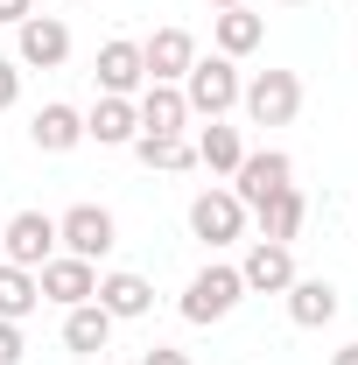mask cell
<instances>
[{
	"instance_id": "20",
	"label": "cell",
	"mask_w": 358,
	"mask_h": 365,
	"mask_svg": "<svg viewBox=\"0 0 358 365\" xmlns=\"http://www.w3.org/2000/svg\"><path fill=\"white\" fill-rule=\"evenodd\" d=\"M253 218H260V239H274V246H288V239L302 232V218H310V197H302V190L288 182V190H274V197L260 204V211H253Z\"/></svg>"
},
{
	"instance_id": "4",
	"label": "cell",
	"mask_w": 358,
	"mask_h": 365,
	"mask_svg": "<svg viewBox=\"0 0 358 365\" xmlns=\"http://www.w3.org/2000/svg\"><path fill=\"white\" fill-rule=\"evenodd\" d=\"M56 246L98 267V260L120 246V225H113V211H106V204H71V211L56 218Z\"/></svg>"
},
{
	"instance_id": "31",
	"label": "cell",
	"mask_w": 358,
	"mask_h": 365,
	"mask_svg": "<svg viewBox=\"0 0 358 365\" xmlns=\"http://www.w3.org/2000/svg\"><path fill=\"white\" fill-rule=\"evenodd\" d=\"M63 7H78V0H63Z\"/></svg>"
},
{
	"instance_id": "28",
	"label": "cell",
	"mask_w": 358,
	"mask_h": 365,
	"mask_svg": "<svg viewBox=\"0 0 358 365\" xmlns=\"http://www.w3.org/2000/svg\"><path fill=\"white\" fill-rule=\"evenodd\" d=\"M330 365H358V344H344V351H330Z\"/></svg>"
},
{
	"instance_id": "11",
	"label": "cell",
	"mask_w": 358,
	"mask_h": 365,
	"mask_svg": "<svg viewBox=\"0 0 358 365\" xmlns=\"http://www.w3.org/2000/svg\"><path fill=\"white\" fill-rule=\"evenodd\" d=\"M91 302H98V309H106L113 323H134V317H148V309H155V281H148V274L113 267V274H98Z\"/></svg>"
},
{
	"instance_id": "14",
	"label": "cell",
	"mask_w": 358,
	"mask_h": 365,
	"mask_svg": "<svg viewBox=\"0 0 358 365\" xmlns=\"http://www.w3.org/2000/svg\"><path fill=\"white\" fill-rule=\"evenodd\" d=\"M190 63H197V43H190L183 29H155V36L140 43V71H148V85H183Z\"/></svg>"
},
{
	"instance_id": "2",
	"label": "cell",
	"mask_w": 358,
	"mask_h": 365,
	"mask_svg": "<svg viewBox=\"0 0 358 365\" xmlns=\"http://www.w3.org/2000/svg\"><path fill=\"white\" fill-rule=\"evenodd\" d=\"M239 295H246V281H239V267H225V260H211V267L190 274V288H183V323H225L232 309H239Z\"/></svg>"
},
{
	"instance_id": "5",
	"label": "cell",
	"mask_w": 358,
	"mask_h": 365,
	"mask_svg": "<svg viewBox=\"0 0 358 365\" xmlns=\"http://www.w3.org/2000/svg\"><path fill=\"white\" fill-rule=\"evenodd\" d=\"M14 63H21V71H63V63H71V29H63V14H29V21L14 29Z\"/></svg>"
},
{
	"instance_id": "3",
	"label": "cell",
	"mask_w": 358,
	"mask_h": 365,
	"mask_svg": "<svg viewBox=\"0 0 358 365\" xmlns=\"http://www.w3.org/2000/svg\"><path fill=\"white\" fill-rule=\"evenodd\" d=\"M239 106H246L253 127H288L302 113V78L295 71H253L246 91H239Z\"/></svg>"
},
{
	"instance_id": "8",
	"label": "cell",
	"mask_w": 358,
	"mask_h": 365,
	"mask_svg": "<svg viewBox=\"0 0 358 365\" xmlns=\"http://www.w3.org/2000/svg\"><path fill=\"white\" fill-rule=\"evenodd\" d=\"M0 253H7L14 267L36 274L49 253H56V218H49V211H14V218L0 225Z\"/></svg>"
},
{
	"instance_id": "22",
	"label": "cell",
	"mask_w": 358,
	"mask_h": 365,
	"mask_svg": "<svg viewBox=\"0 0 358 365\" xmlns=\"http://www.w3.org/2000/svg\"><path fill=\"white\" fill-rule=\"evenodd\" d=\"M43 309V288H36V274L14 267V260H0V323H21Z\"/></svg>"
},
{
	"instance_id": "29",
	"label": "cell",
	"mask_w": 358,
	"mask_h": 365,
	"mask_svg": "<svg viewBox=\"0 0 358 365\" xmlns=\"http://www.w3.org/2000/svg\"><path fill=\"white\" fill-rule=\"evenodd\" d=\"M211 7H239V0H211Z\"/></svg>"
},
{
	"instance_id": "10",
	"label": "cell",
	"mask_w": 358,
	"mask_h": 365,
	"mask_svg": "<svg viewBox=\"0 0 358 365\" xmlns=\"http://www.w3.org/2000/svg\"><path fill=\"white\" fill-rule=\"evenodd\" d=\"M91 78H98V98H134V91L148 85V71H140V43H127V36L98 43V63H91Z\"/></svg>"
},
{
	"instance_id": "27",
	"label": "cell",
	"mask_w": 358,
	"mask_h": 365,
	"mask_svg": "<svg viewBox=\"0 0 358 365\" xmlns=\"http://www.w3.org/2000/svg\"><path fill=\"white\" fill-rule=\"evenodd\" d=\"M29 14H36V0H0V21H7V29H21Z\"/></svg>"
},
{
	"instance_id": "25",
	"label": "cell",
	"mask_w": 358,
	"mask_h": 365,
	"mask_svg": "<svg viewBox=\"0 0 358 365\" xmlns=\"http://www.w3.org/2000/svg\"><path fill=\"white\" fill-rule=\"evenodd\" d=\"M14 98H21V63H14V56H0V113H7Z\"/></svg>"
},
{
	"instance_id": "16",
	"label": "cell",
	"mask_w": 358,
	"mask_h": 365,
	"mask_svg": "<svg viewBox=\"0 0 358 365\" xmlns=\"http://www.w3.org/2000/svg\"><path fill=\"white\" fill-rule=\"evenodd\" d=\"M211 36H218V56H232V63H239V56H253V49L267 43V21L239 0V7H218V14H211Z\"/></svg>"
},
{
	"instance_id": "21",
	"label": "cell",
	"mask_w": 358,
	"mask_h": 365,
	"mask_svg": "<svg viewBox=\"0 0 358 365\" xmlns=\"http://www.w3.org/2000/svg\"><path fill=\"white\" fill-rule=\"evenodd\" d=\"M190 148H197V162H204L211 176H232V169L246 162V140H239V127H225V120H204Z\"/></svg>"
},
{
	"instance_id": "17",
	"label": "cell",
	"mask_w": 358,
	"mask_h": 365,
	"mask_svg": "<svg viewBox=\"0 0 358 365\" xmlns=\"http://www.w3.org/2000/svg\"><path fill=\"white\" fill-rule=\"evenodd\" d=\"M29 140H36L43 155H71V148L85 140V113H78V106H63V98H49L43 113L29 120Z\"/></svg>"
},
{
	"instance_id": "1",
	"label": "cell",
	"mask_w": 358,
	"mask_h": 365,
	"mask_svg": "<svg viewBox=\"0 0 358 365\" xmlns=\"http://www.w3.org/2000/svg\"><path fill=\"white\" fill-rule=\"evenodd\" d=\"M239 91H246V78H239V63L232 56H197L190 71H183V98H190V120H225L232 106H239Z\"/></svg>"
},
{
	"instance_id": "13",
	"label": "cell",
	"mask_w": 358,
	"mask_h": 365,
	"mask_svg": "<svg viewBox=\"0 0 358 365\" xmlns=\"http://www.w3.org/2000/svg\"><path fill=\"white\" fill-rule=\"evenodd\" d=\"M239 281H246V295H288V281H295V253L274 246V239H253L246 260H239Z\"/></svg>"
},
{
	"instance_id": "26",
	"label": "cell",
	"mask_w": 358,
	"mask_h": 365,
	"mask_svg": "<svg viewBox=\"0 0 358 365\" xmlns=\"http://www.w3.org/2000/svg\"><path fill=\"white\" fill-rule=\"evenodd\" d=\"M140 365H190V359H183L176 344H148V351H140Z\"/></svg>"
},
{
	"instance_id": "15",
	"label": "cell",
	"mask_w": 358,
	"mask_h": 365,
	"mask_svg": "<svg viewBox=\"0 0 358 365\" xmlns=\"http://www.w3.org/2000/svg\"><path fill=\"white\" fill-rule=\"evenodd\" d=\"M134 120H140V134H190V98H183V85H140L134 91Z\"/></svg>"
},
{
	"instance_id": "6",
	"label": "cell",
	"mask_w": 358,
	"mask_h": 365,
	"mask_svg": "<svg viewBox=\"0 0 358 365\" xmlns=\"http://www.w3.org/2000/svg\"><path fill=\"white\" fill-rule=\"evenodd\" d=\"M295 182V162L281 155V148H246V162L232 169V197L246 204V211H260L274 190H288Z\"/></svg>"
},
{
	"instance_id": "23",
	"label": "cell",
	"mask_w": 358,
	"mask_h": 365,
	"mask_svg": "<svg viewBox=\"0 0 358 365\" xmlns=\"http://www.w3.org/2000/svg\"><path fill=\"white\" fill-rule=\"evenodd\" d=\"M134 155L148 162V169H197V148H190V134H134Z\"/></svg>"
},
{
	"instance_id": "7",
	"label": "cell",
	"mask_w": 358,
	"mask_h": 365,
	"mask_svg": "<svg viewBox=\"0 0 358 365\" xmlns=\"http://www.w3.org/2000/svg\"><path fill=\"white\" fill-rule=\"evenodd\" d=\"M190 232L204 246H232V239H246V204L232 190H197L190 197Z\"/></svg>"
},
{
	"instance_id": "18",
	"label": "cell",
	"mask_w": 358,
	"mask_h": 365,
	"mask_svg": "<svg viewBox=\"0 0 358 365\" xmlns=\"http://www.w3.org/2000/svg\"><path fill=\"white\" fill-rule=\"evenodd\" d=\"M106 344H113V317H106L98 302L63 309V351H71V359H98Z\"/></svg>"
},
{
	"instance_id": "24",
	"label": "cell",
	"mask_w": 358,
	"mask_h": 365,
	"mask_svg": "<svg viewBox=\"0 0 358 365\" xmlns=\"http://www.w3.org/2000/svg\"><path fill=\"white\" fill-rule=\"evenodd\" d=\"M21 351H29L21 323H0V365H21Z\"/></svg>"
},
{
	"instance_id": "12",
	"label": "cell",
	"mask_w": 358,
	"mask_h": 365,
	"mask_svg": "<svg viewBox=\"0 0 358 365\" xmlns=\"http://www.w3.org/2000/svg\"><path fill=\"white\" fill-rule=\"evenodd\" d=\"M281 302H288V323H295V330H323V323H337V309H344V295H337L323 274H295Z\"/></svg>"
},
{
	"instance_id": "9",
	"label": "cell",
	"mask_w": 358,
	"mask_h": 365,
	"mask_svg": "<svg viewBox=\"0 0 358 365\" xmlns=\"http://www.w3.org/2000/svg\"><path fill=\"white\" fill-rule=\"evenodd\" d=\"M36 288H43V302H56V309H78V302H91V288H98V267L78 260V253H49L43 267H36Z\"/></svg>"
},
{
	"instance_id": "19",
	"label": "cell",
	"mask_w": 358,
	"mask_h": 365,
	"mask_svg": "<svg viewBox=\"0 0 358 365\" xmlns=\"http://www.w3.org/2000/svg\"><path fill=\"white\" fill-rule=\"evenodd\" d=\"M140 120H134V98H98L85 113V140H98V148H134Z\"/></svg>"
},
{
	"instance_id": "30",
	"label": "cell",
	"mask_w": 358,
	"mask_h": 365,
	"mask_svg": "<svg viewBox=\"0 0 358 365\" xmlns=\"http://www.w3.org/2000/svg\"><path fill=\"white\" fill-rule=\"evenodd\" d=\"M281 7H302V0H281Z\"/></svg>"
}]
</instances>
